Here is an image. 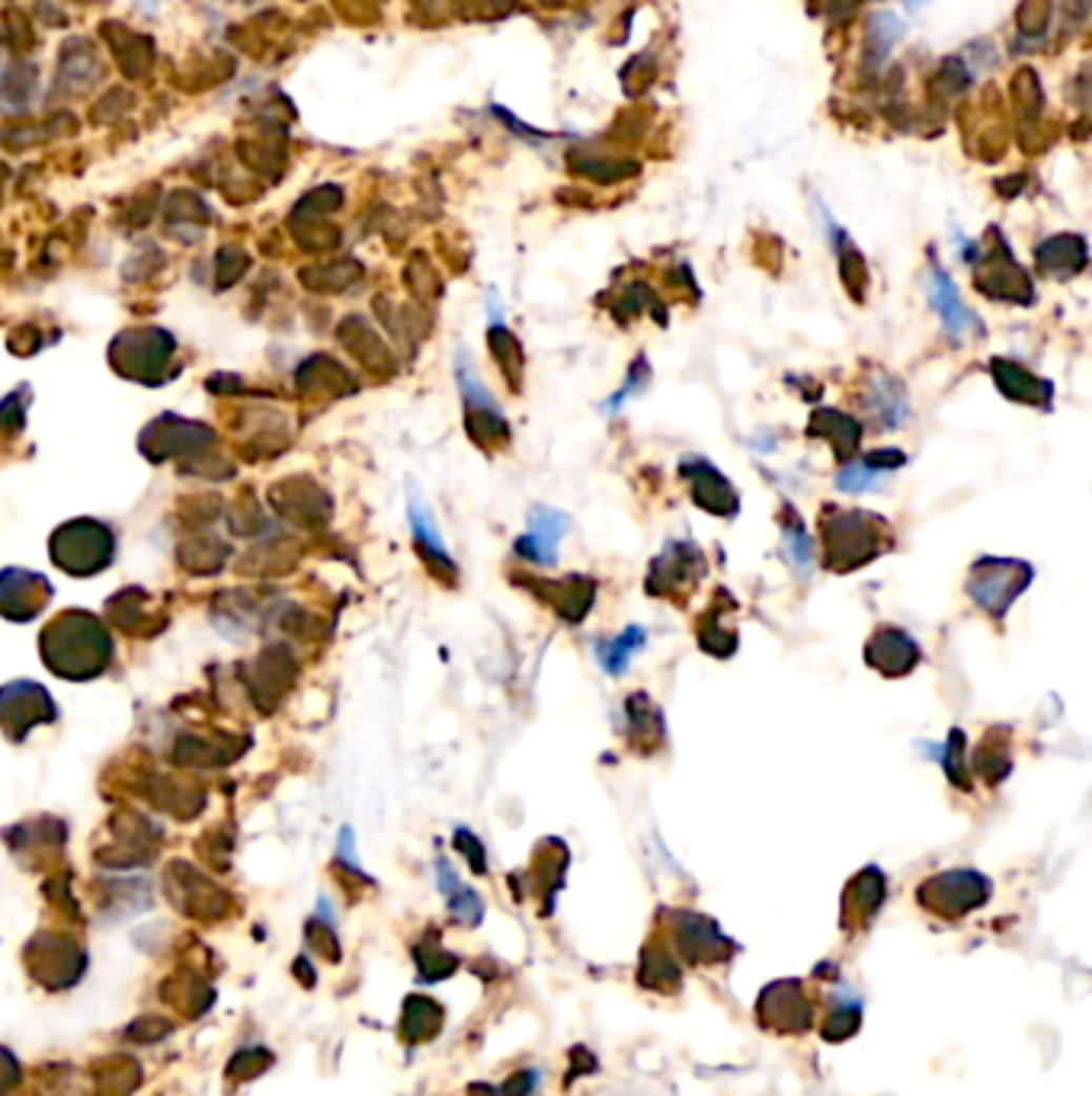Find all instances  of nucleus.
Wrapping results in <instances>:
<instances>
[{"label": "nucleus", "mask_w": 1092, "mask_h": 1096, "mask_svg": "<svg viewBox=\"0 0 1092 1096\" xmlns=\"http://www.w3.org/2000/svg\"><path fill=\"white\" fill-rule=\"evenodd\" d=\"M891 545L888 523L865 510H836L824 516V555L830 571H852L868 565Z\"/></svg>", "instance_id": "f257e3e1"}, {"label": "nucleus", "mask_w": 1092, "mask_h": 1096, "mask_svg": "<svg viewBox=\"0 0 1092 1096\" xmlns=\"http://www.w3.org/2000/svg\"><path fill=\"white\" fill-rule=\"evenodd\" d=\"M1032 584V568L1012 559H980L971 568L968 593L971 600L987 609L990 615H999L1012 606V600Z\"/></svg>", "instance_id": "f03ea898"}, {"label": "nucleus", "mask_w": 1092, "mask_h": 1096, "mask_svg": "<svg viewBox=\"0 0 1092 1096\" xmlns=\"http://www.w3.org/2000/svg\"><path fill=\"white\" fill-rule=\"evenodd\" d=\"M990 895V881L977 872H945V875H935L929 878L923 888H919V901L935 911V914H945V917H958L977 905H984V898Z\"/></svg>", "instance_id": "7ed1b4c3"}, {"label": "nucleus", "mask_w": 1092, "mask_h": 1096, "mask_svg": "<svg viewBox=\"0 0 1092 1096\" xmlns=\"http://www.w3.org/2000/svg\"><path fill=\"white\" fill-rule=\"evenodd\" d=\"M705 574V559L695 545L689 542H673L667 552L653 562L650 568V593H689L692 584Z\"/></svg>", "instance_id": "20e7f679"}, {"label": "nucleus", "mask_w": 1092, "mask_h": 1096, "mask_svg": "<svg viewBox=\"0 0 1092 1096\" xmlns=\"http://www.w3.org/2000/svg\"><path fill=\"white\" fill-rule=\"evenodd\" d=\"M929 299H932V305H935V311H938V318H942V327L949 330L952 337L968 340V337H980V333H984L980 321H977L974 311L962 302L955 283L949 280V272L938 269V266L929 269Z\"/></svg>", "instance_id": "39448f33"}, {"label": "nucleus", "mask_w": 1092, "mask_h": 1096, "mask_svg": "<svg viewBox=\"0 0 1092 1096\" xmlns=\"http://www.w3.org/2000/svg\"><path fill=\"white\" fill-rule=\"evenodd\" d=\"M683 474L692 482V498L702 510H708L714 516H734L737 513V491L727 485V478L714 465L692 459V462H683Z\"/></svg>", "instance_id": "423d86ee"}, {"label": "nucleus", "mask_w": 1092, "mask_h": 1096, "mask_svg": "<svg viewBox=\"0 0 1092 1096\" xmlns=\"http://www.w3.org/2000/svg\"><path fill=\"white\" fill-rule=\"evenodd\" d=\"M529 529L532 535L520 539L517 542V555L529 559V562H539V565H554L558 562V542L564 539V532L570 529L567 516L564 513H554L548 507H535L529 513Z\"/></svg>", "instance_id": "0eeeda50"}, {"label": "nucleus", "mask_w": 1092, "mask_h": 1096, "mask_svg": "<svg viewBox=\"0 0 1092 1096\" xmlns=\"http://www.w3.org/2000/svg\"><path fill=\"white\" fill-rule=\"evenodd\" d=\"M865 661L885 676H904L919 664V648L910 635L897 629H882L865 645Z\"/></svg>", "instance_id": "6e6552de"}, {"label": "nucleus", "mask_w": 1092, "mask_h": 1096, "mask_svg": "<svg viewBox=\"0 0 1092 1096\" xmlns=\"http://www.w3.org/2000/svg\"><path fill=\"white\" fill-rule=\"evenodd\" d=\"M535 593H542V600H548L567 623H580L587 615L593 596H596V584L580 577V574H570L564 581H532L529 584Z\"/></svg>", "instance_id": "1a4fd4ad"}, {"label": "nucleus", "mask_w": 1092, "mask_h": 1096, "mask_svg": "<svg viewBox=\"0 0 1092 1096\" xmlns=\"http://www.w3.org/2000/svg\"><path fill=\"white\" fill-rule=\"evenodd\" d=\"M907 459L904 452H871L865 455L862 462H846L840 471H836V488L840 491H849V494H858V491H871L878 488L885 478L901 468Z\"/></svg>", "instance_id": "9d476101"}, {"label": "nucleus", "mask_w": 1092, "mask_h": 1096, "mask_svg": "<svg viewBox=\"0 0 1092 1096\" xmlns=\"http://www.w3.org/2000/svg\"><path fill=\"white\" fill-rule=\"evenodd\" d=\"M865 391H868V394H865V401H868V407H871V410H875V418L882 421V427L897 430V427H904V424H907V418H910L907 391H904V385H901L894 376H888V372L871 376Z\"/></svg>", "instance_id": "9b49d317"}, {"label": "nucleus", "mask_w": 1092, "mask_h": 1096, "mask_svg": "<svg viewBox=\"0 0 1092 1096\" xmlns=\"http://www.w3.org/2000/svg\"><path fill=\"white\" fill-rule=\"evenodd\" d=\"M990 372L999 385V391L1012 401H1026V404H1051V385L1038 376H1032L1026 366L1018 363H1009V360H993L990 363Z\"/></svg>", "instance_id": "f8f14e48"}, {"label": "nucleus", "mask_w": 1092, "mask_h": 1096, "mask_svg": "<svg viewBox=\"0 0 1092 1096\" xmlns=\"http://www.w3.org/2000/svg\"><path fill=\"white\" fill-rule=\"evenodd\" d=\"M808 437H824L833 443V449H840L843 459H849L858 449L862 440V421H852L833 407H821L817 414L808 424Z\"/></svg>", "instance_id": "ddd939ff"}, {"label": "nucleus", "mask_w": 1092, "mask_h": 1096, "mask_svg": "<svg viewBox=\"0 0 1092 1096\" xmlns=\"http://www.w3.org/2000/svg\"><path fill=\"white\" fill-rule=\"evenodd\" d=\"M490 353H493V360L500 363V372L509 379V385L520 388V385H523V366H526L520 340H517L513 333H509L506 327L493 324V327H490Z\"/></svg>", "instance_id": "4468645a"}, {"label": "nucleus", "mask_w": 1092, "mask_h": 1096, "mask_svg": "<svg viewBox=\"0 0 1092 1096\" xmlns=\"http://www.w3.org/2000/svg\"><path fill=\"white\" fill-rule=\"evenodd\" d=\"M407 513H410V529H413L417 542L423 545V552H429V555H432V562H440L446 571H452V574H456V565H452V562H449V555H446V545H443L440 532H436V526H432L429 510H426L420 501H410Z\"/></svg>", "instance_id": "2eb2a0df"}, {"label": "nucleus", "mask_w": 1092, "mask_h": 1096, "mask_svg": "<svg viewBox=\"0 0 1092 1096\" xmlns=\"http://www.w3.org/2000/svg\"><path fill=\"white\" fill-rule=\"evenodd\" d=\"M628 728H631V740L641 744V737H647L650 744H661V712L650 706L647 696H634L628 699Z\"/></svg>", "instance_id": "dca6fc26"}, {"label": "nucleus", "mask_w": 1092, "mask_h": 1096, "mask_svg": "<svg viewBox=\"0 0 1092 1096\" xmlns=\"http://www.w3.org/2000/svg\"><path fill=\"white\" fill-rule=\"evenodd\" d=\"M882 898H885V875L878 869H868L852 881L849 895H846V908L858 905V917H868L882 905Z\"/></svg>", "instance_id": "f3484780"}, {"label": "nucleus", "mask_w": 1092, "mask_h": 1096, "mask_svg": "<svg viewBox=\"0 0 1092 1096\" xmlns=\"http://www.w3.org/2000/svg\"><path fill=\"white\" fill-rule=\"evenodd\" d=\"M644 645V629H638V626H631V629H625L622 635H615L603 651H600V664L609 670V673H625V667H628V661H631V654L638 651Z\"/></svg>", "instance_id": "a211bd4d"}, {"label": "nucleus", "mask_w": 1092, "mask_h": 1096, "mask_svg": "<svg viewBox=\"0 0 1092 1096\" xmlns=\"http://www.w3.org/2000/svg\"><path fill=\"white\" fill-rule=\"evenodd\" d=\"M782 532H785V559L801 571V577H808V571L814 568V542H811L808 529L797 526V523H788Z\"/></svg>", "instance_id": "6ab92c4d"}, {"label": "nucleus", "mask_w": 1092, "mask_h": 1096, "mask_svg": "<svg viewBox=\"0 0 1092 1096\" xmlns=\"http://www.w3.org/2000/svg\"><path fill=\"white\" fill-rule=\"evenodd\" d=\"M1009 767H1012V760H1009V753H1006V734L996 740V737H987L984 740V750L977 753V770H980V776L987 779V783H999L1006 773H1009Z\"/></svg>", "instance_id": "aec40b11"}, {"label": "nucleus", "mask_w": 1092, "mask_h": 1096, "mask_svg": "<svg viewBox=\"0 0 1092 1096\" xmlns=\"http://www.w3.org/2000/svg\"><path fill=\"white\" fill-rule=\"evenodd\" d=\"M965 750H968V740L965 734L955 728L949 734V744H945V753H942V767L945 773H949V779L955 786H968V760H965Z\"/></svg>", "instance_id": "412c9836"}, {"label": "nucleus", "mask_w": 1092, "mask_h": 1096, "mask_svg": "<svg viewBox=\"0 0 1092 1096\" xmlns=\"http://www.w3.org/2000/svg\"><path fill=\"white\" fill-rule=\"evenodd\" d=\"M852 1019H855V1013H843V1016H840V1022H852ZM852 1026H855V1022H852ZM827 1039H843V1033L830 1030V1033H827Z\"/></svg>", "instance_id": "4be33fe9"}, {"label": "nucleus", "mask_w": 1092, "mask_h": 1096, "mask_svg": "<svg viewBox=\"0 0 1092 1096\" xmlns=\"http://www.w3.org/2000/svg\"><path fill=\"white\" fill-rule=\"evenodd\" d=\"M138 7H141V11H155L158 0H138Z\"/></svg>", "instance_id": "5701e85b"}]
</instances>
